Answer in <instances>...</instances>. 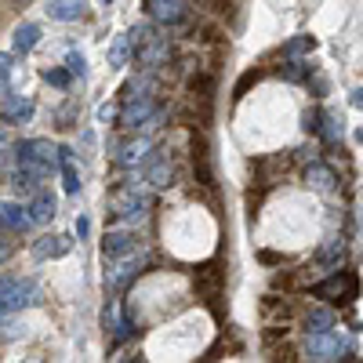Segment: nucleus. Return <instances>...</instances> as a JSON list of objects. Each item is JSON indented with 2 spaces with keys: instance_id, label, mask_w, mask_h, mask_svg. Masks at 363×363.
Returning a JSON list of instances; mask_svg holds the SVG:
<instances>
[{
  "instance_id": "obj_1",
  "label": "nucleus",
  "mask_w": 363,
  "mask_h": 363,
  "mask_svg": "<svg viewBox=\"0 0 363 363\" xmlns=\"http://www.w3.org/2000/svg\"><path fill=\"white\" fill-rule=\"evenodd\" d=\"M131 48H135V58H138V66L145 73H153L160 66H167V58H171V40L160 37L153 26H135L131 33H128Z\"/></svg>"
},
{
  "instance_id": "obj_2",
  "label": "nucleus",
  "mask_w": 363,
  "mask_h": 363,
  "mask_svg": "<svg viewBox=\"0 0 363 363\" xmlns=\"http://www.w3.org/2000/svg\"><path fill=\"white\" fill-rule=\"evenodd\" d=\"M37 301H40L37 280H29V277H4L0 280V320L37 306Z\"/></svg>"
},
{
  "instance_id": "obj_3",
  "label": "nucleus",
  "mask_w": 363,
  "mask_h": 363,
  "mask_svg": "<svg viewBox=\"0 0 363 363\" xmlns=\"http://www.w3.org/2000/svg\"><path fill=\"white\" fill-rule=\"evenodd\" d=\"M18 167L37 178H48L51 171H58V145H51L48 138H26L18 145Z\"/></svg>"
},
{
  "instance_id": "obj_4",
  "label": "nucleus",
  "mask_w": 363,
  "mask_h": 363,
  "mask_svg": "<svg viewBox=\"0 0 363 363\" xmlns=\"http://www.w3.org/2000/svg\"><path fill=\"white\" fill-rule=\"evenodd\" d=\"M149 207H153V200L142 196L138 186H120V189L109 196V215L120 218V222H138V218H145Z\"/></svg>"
},
{
  "instance_id": "obj_5",
  "label": "nucleus",
  "mask_w": 363,
  "mask_h": 363,
  "mask_svg": "<svg viewBox=\"0 0 363 363\" xmlns=\"http://www.w3.org/2000/svg\"><path fill=\"white\" fill-rule=\"evenodd\" d=\"M313 294H316V298H327V301H338V306H342V301L349 306V301L359 298V280H356V272L335 269L327 280H320V284L313 287Z\"/></svg>"
},
{
  "instance_id": "obj_6",
  "label": "nucleus",
  "mask_w": 363,
  "mask_h": 363,
  "mask_svg": "<svg viewBox=\"0 0 363 363\" xmlns=\"http://www.w3.org/2000/svg\"><path fill=\"white\" fill-rule=\"evenodd\" d=\"M306 356L309 359H349L352 356V342L335 335V330H320V335H309L306 342Z\"/></svg>"
},
{
  "instance_id": "obj_7",
  "label": "nucleus",
  "mask_w": 363,
  "mask_h": 363,
  "mask_svg": "<svg viewBox=\"0 0 363 363\" xmlns=\"http://www.w3.org/2000/svg\"><path fill=\"white\" fill-rule=\"evenodd\" d=\"M145 265H149V255H145V251H142V255L128 251V255L113 258V269H106V287H109V291H124L135 277H142Z\"/></svg>"
},
{
  "instance_id": "obj_8",
  "label": "nucleus",
  "mask_w": 363,
  "mask_h": 363,
  "mask_svg": "<svg viewBox=\"0 0 363 363\" xmlns=\"http://www.w3.org/2000/svg\"><path fill=\"white\" fill-rule=\"evenodd\" d=\"M160 102L149 95V91H142V95H131L124 99V113H120V124L138 131V128H153V116H157Z\"/></svg>"
},
{
  "instance_id": "obj_9",
  "label": "nucleus",
  "mask_w": 363,
  "mask_h": 363,
  "mask_svg": "<svg viewBox=\"0 0 363 363\" xmlns=\"http://www.w3.org/2000/svg\"><path fill=\"white\" fill-rule=\"evenodd\" d=\"M193 287H196V298H203L207 306H215V298H218L222 287H225V272H222V265H218V262H203V265H196V272H193Z\"/></svg>"
},
{
  "instance_id": "obj_10",
  "label": "nucleus",
  "mask_w": 363,
  "mask_h": 363,
  "mask_svg": "<svg viewBox=\"0 0 363 363\" xmlns=\"http://www.w3.org/2000/svg\"><path fill=\"white\" fill-rule=\"evenodd\" d=\"M145 11L160 26H182L189 18V0H145Z\"/></svg>"
},
{
  "instance_id": "obj_11",
  "label": "nucleus",
  "mask_w": 363,
  "mask_h": 363,
  "mask_svg": "<svg viewBox=\"0 0 363 363\" xmlns=\"http://www.w3.org/2000/svg\"><path fill=\"white\" fill-rule=\"evenodd\" d=\"M193 178H196V186L215 189V167H211V145H207V138H193Z\"/></svg>"
},
{
  "instance_id": "obj_12",
  "label": "nucleus",
  "mask_w": 363,
  "mask_h": 363,
  "mask_svg": "<svg viewBox=\"0 0 363 363\" xmlns=\"http://www.w3.org/2000/svg\"><path fill=\"white\" fill-rule=\"evenodd\" d=\"M145 182L157 186V189H167L174 182V160H171L167 149H157L153 153V160H149V167H145Z\"/></svg>"
},
{
  "instance_id": "obj_13",
  "label": "nucleus",
  "mask_w": 363,
  "mask_h": 363,
  "mask_svg": "<svg viewBox=\"0 0 363 363\" xmlns=\"http://www.w3.org/2000/svg\"><path fill=\"white\" fill-rule=\"evenodd\" d=\"M106 330H109L113 345L128 342V338L135 335V323H131V316H124V309H120V301H109V309H106Z\"/></svg>"
},
{
  "instance_id": "obj_14",
  "label": "nucleus",
  "mask_w": 363,
  "mask_h": 363,
  "mask_svg": "<svg viewBox=\"0 0 363 363\" xmlns=\"http://www.w3.org/2000/svg\"><path fill=\"white\" fill-rule=\"evenodd\" d=\"M0 229H4V233H26V229H33L29 207H18V203H0Z\"/></svg>"
},
{
  "instance_id": "obj_15",
  "label": "nucleus",
  "mask_w": 363,
  "mask_h": 363,
  "mask_svg": "<svg viewBox=\"0 0 363 363\" xmlns=\"http://www.w3.org/2000/svg\"><path fill=\"white\" fill-rule=\"evenodd\" d=\"M149 149H153V142H149V138H131L124 145H116V164L131 171V167H138L149 157Z\"/></svg>"
},
{
  "instance_id": "obj_16",
  "label": "nucleus",
  "mask_w": 363,
  "mask_h": 363,
  "mask_svg": "<svg viewBox=\"0 0 363 363\" xmlns=\"http://www.w3.org/2000/svg\"><path fill=\"white\" fill-rule=\"evenodd\" d=\"M0 120H4V124H26V120H33V99L11 95L4 106H0Z\"/></svg>"
},
{
  "instance_id": "obj_17",
  "label": "nucleus",
  "mask_w": 363,
  "mask_h": 363,
  "mask_svg": "<svg viewBox=\"0 0 363 363\" xmlns=\"http://www.w3.org/2000/svg\"><path fill=\"white\" fill-rule=\"evenodd\" d=\"M306 182H309V189H316V193H335V186H338V174L330 171L327 164L313 160V164L306 167Z\"/></svg>"
},
{
  "instance_id": "obj_18",
  "label": "nucleus",
  "mask_w": 363,
  "mask_h": 363,
  "mask_svg": "<svg viewBox=\"0 0 363 363\" xmlns=\"http://www.w3.org/2000/svg\"><path fill=\"white\" fill-rule=\"evenodd\" d=\"M44 11H48V18H55V22H77V18H84V11H87V0H51Z\"/></svg>"
},
{
  "instance_id": "obj_19",
  "label": "nucleus",
  "mask_w": 363,
  "mask_h": 363,
  "mask_svg": "<svg viewBox=\"0 0 363 363\" xmlns=\"http://www.w3.org/2000/svg\"><path fill=\"white\" fill-rule=\"evenodd\" d=\"M37 44H40V26H37V22L15 26V33H11V51H15V55H29Z\"/></svg>"
},
{
  "instance_id": "obj_20",
  "label": "nucleus",
  "mask_w": 363,
  "mask_h": 363,
  "mask_svg": "<svg viewBox=\"0 0 363 363\" xmlns=\"http://www.w3.org/2000/svg\"><path fill=\"white\" fill-rule=\"evenodd\" d=\"M69 247H73L69 236H40L37 244H33V258H37V262H44V258H62Z\"/></svg>"
},
{
  "instance_id": "obj_21",
  "label": "nucleus",
  "mask_w": 363,
  "mask_h": 363,
  "mask_svg": "<svg viewBox=\"0 0 363 363\" xmlns=\"http://www.w3.org/2000/svg\"><path fill=\"white\" fill-rule=\"evenodd\" d=\"M138 244H135V236L128 233V229H113V233H106V240H102V251H106V258H120V255H128V251H135Z\"/></svg>"
},
{
  "instance_id": "obj_22",
  "label": "nucleus",
  "mask_w": 363,
  "mask_h": 363,
  "mask_svg": "<svg viewBox=\"0 0 363 363\" xmlns=\"http://www.w3.org/2000/svg\"><path fill=\"white\" fill-rule=\"evenodd\" d=\"M55 207H58L55 196L40 189V193L33 196V203H29V218H33V222H51V218H55Z\"/></svg>"
},
{
  "instance_id": "obj_23",
  "label": "nucleus",
  "mask_w": 363,
  "mask_h": 363,
  "mask_svg": "<svg viewBox=\"0 0 363 363\" xmlns=\"http://www.w3.org/2000/svg\"><path fill=\"white\" fill-rule=\"evenodd\" d=\"M306 330H309V335L335 330V313H330V309H309V313H306Z\"/></svg>"
},
{
  "instance_id": "obj_24",
  "label": "nucleus",
  "mask_w": 363,
  "mask_h": 363,
  "mask_svg": "<svg viewBox=\"0 0 363 363\" xmlns=\"http://www.w3.org/2000/svg\"><path fill=\"white\" fill-rule=\"evenodd\" d=\"M320 135H323L327 145H335V142L342 138V116H338V113H323V120H320Z\"/></svg>"
},
{
  "instance_id": "obj_25",
  "label": "nucleus",
  "mask_w": 363,
  "mask_h": 363,
  "mask_svg": "<svg viewBox=\"0 0 363 363\" xmlns=\"http://www.w3.org/2000/svg\"><path fill=\"white\" fill-rule=\"evenodd\" d=\"M128 55H131V40L128 37H116L109 48V69H124L128 66Z\"/></svg>"
},
{
  "instance_id": "obj_26",
  "label": "nucleus",
  "mask_w": 363,
  "mask_h": 363,
  "mask_svg": "<svg viewBox=\"0 0 363 363\" xmlns=\"http://www.w3.org/2000/svg\"><path fill=\"white\" fill-rule=\"evenodd\" d=\"M309 73H313V66H309V62H301V58H287V66L280 69V77H284L287 84H301Z\"/></svg>"
},
{
  "instance_id": "obj_27",
  "label": "nucleus",
  "mask_w": 363,
  "mask_h": 363,
  "mask_svg": "<svg viewBox=\"0 0 363 363\" xmlns=\"http://www.w3.org/2000/svg\"><path fill=\"white\" fill-rule=\"evenodd\" d=\"M342 255H345V240H342V236H335V240H330V244L316 255V262H320V265H335Z\"/></svg>"
},
{
  "instance_id": "obj_28",
  "label": "nucleus",
  "mask_w": 363,
  "mask_h": 363,
  "mask_svg": "<svg viewBox=\"0 0 363 363\" xmlns=\"http://www.w3.org/2000/svg\"><path fill=\"white\" fill-rule=\"evenodd\" d=\"M313 48H316V40H313V37H306V33H301V37L287 40L284 55H287V58H298V55H306V51H313Z\"/></svg>"
},
{
  "instance_id": "obj_29",
  "label": "nucleus",
  "mask_w": 363,
  "mask_h": 363,
  "mask_svg": "<svg viewBox=\"0 0 363 363\" xmlns=\"http://www.w3.org/2000/svg\"><path fill=\"white\" fill-rule=\"evenodd\" d=\"M258 80H262V69H247L244 77H240V84L233 87V99H244V95H247V91H251Z\"/></svg>"
},
{
  "instance_id": "obj_30",
  "label": "nucleus",
  "mask_w": 363,
  "mask_h": 363,
  "mask_svg": "<svg viewBox=\"0 0 363 363\" xmlns=\"http://www.w3.org/2000/svg\"><path fill=\"white\" fill-rule=\"evenodd\" d=\"M265 313H269V316H280V320H287V316L294 313V301H277V298H265Z\"/></svg>"
},
{
  "instance_id": "obj_31",
  "label": "nucleus",
  "mask_w": 363,
  "mask_h": 363,
  "mask_svg": "<svg viewBox=\"0 0 363 363\" xmlns=\"http://www.w3.org/2000/svg\"><path fill=\"white\" fill-rule=\"evenodd\" d=\"M69 69H44V80L48 84H55V87H69Z\"/></svg>"
},
{
  "instance_id": "obj_32",
  "label": "nucleus",
  "mask_w": 363,
  "mask_h": 363,
  "mask_svg": "<svg viewBox=\"0 0 363 363\" xmlns=\"http://www.w3.org/2000/svg\"><path fill=\"white\" fill-rule=\"evenodd\" d=\"M320 120H323V113H320V109H313V113H306V131H313V135H320Z\"/></svg>"
},
{
  "instance_id": "obj_33",
  "label": "nucleus",
  "mask_w": 363,
  "mask_h": 363,
  "mask_svg": "<svg viewBox=\"0 0 363 363\" xmlns=\"http://www.w3.org/2000/svg\"><path fill=\"white\" fill-rule=\"evenodd\" d=\"M306 80H309V87H313V91H316V95H327V77H323V73H316V77H313V73H309V77H306Z\"/></svg>"
},
{
  "instance_id": "obj_34",
  "label": "nucleus",
  "mask_w": 363,
  "mask_h": 363,
  "mask_svg": "<svg viewBox=\"0 0 363 363\" xmlns=\"http://www.w3.org/2000/svg\"><path fill=\"white\" fill-rule=\"evenodd\" d=\"M66 66H69V73H80V77H84V55L69 51V58H66Z\"/></svg>"
},
{
  "instance_id": "obj_35",
  "label": "nucleus",
  "mask_w": 363,
  "mask_h": 363,
  "mask_svg": "<svg viewBox=\"0 0 363 363\" xmlns=\"http://www.w3.org/2000/svg\"><path fill=\"white\" fill-rule=\"evenodd\" d=\"M11 255H15V244H11V240H4V236H0V265H4Z\"/></svg>"
},
{
  "instance_id": "obj_36",
  "label": "nucleus",
  "mask_w": 363,
  "mask_h": 363,
  "mask_svg": "<svg viewBox=\"0 0 363 363\" xmlns=\"http://www.w3.org/2000/svg\"><path fill=\"white\" fill-rule=\"evenodd\" d=\"M258 258H262L265 265H280V262H284V255H272V251H262Z\"/></svg>"
},
{
  "instance_id": "obj_37",
  "label": "nucleus",
  "mask_w": 363,
  "mask_h": 363,
  "mask_svg": "<svg viewBox=\"0 0 363 363\" xmlns=\"http://www.w3.org/2000/svg\"><path fill=\"white\" fill-rule=\"evenodd\" d=\"M113 116H116L113 106H102V109H99V120H113Z\"/></svg>"
},
{
  "instance_id": "obj_38",
  "label": "nucleus",
  "mask_w": 363,
  "mask_h": 363,
  "mask_svg": "<svg viewBox=\"0 0 363 363\" xmlns=\"http://www.w3.org/2000/svg\"><path fill=\"white\" fill-rule=\"evenodd\" d=\"M352 106H356V109H363V87H356V91H352Z\"/></svg>"
},
{
  "instance_id": "obj_39",
  "label": "nucleus",
  "mask_w": 363,
  "mask_h": 363,
  "mask_svg": "<svg viewBox=\"0 0 363 363\" xmlns=\"http://www.w3.org/2000/svg\"><path fill=\"white\" fill-rule=\"evenodd\" d=\"M87 229H91V222H87V218H77V233L87 236Z\"/></svg>"
},
{
  "instance_id": "obj_40",
  "label": "nucleus",
  "mask_w": 363,
  "mask_h": 363,
  "mask_svg": "<svg viewBox=\"0 0 363 363\" xmlns=\"http://www.w3.org/2000/svg\"><path fill=\"white\" fill-rule=\"evenodd\" d=\"M4 149H8V131L0 128V153H4Z\"/></svg>"
},
{
  "instance_id": "obj_41",
  "label": "nucleus",
  "mask_w": 363,
  "mask_h": 363,
  "mask_svg": "<svg viewBox=\"0 0 363 363\" xmlns=\"http://www.w3.org/2000/svg\"><path fill=\"white\" fill-rule=\"evenodd\" d=\"M106 4H109V0H106Z\"/></svg>"
}]
</instances>
